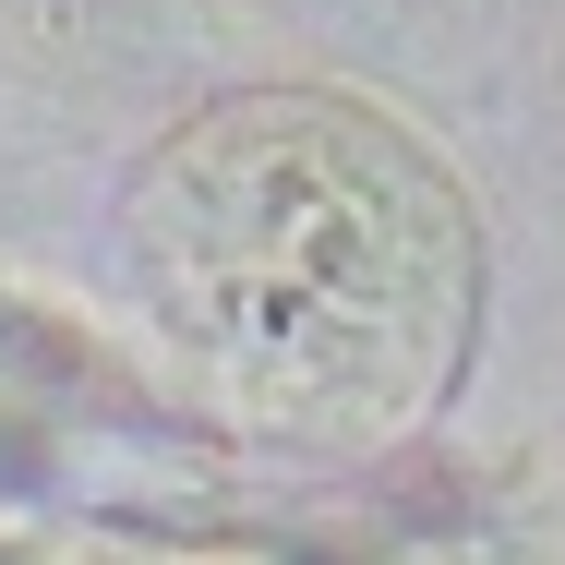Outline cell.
I'll return each instance as SVG.
<instances>
[{
    "label": "cell",
    "mask_w": 565,
    "mask_h": 565,
    "mask_svg": "<svg viewBox=\"0 0 565 565\" xmlns=\"http://www.w3.org/2000/svg\"><path fill=\"white\" fill-rule=\"evenodd\" d=\"M132 289L205 422L265 457H385L446 409L481 326V228L373 109L228 97L120 193Z\"/></svg>",
    "instance_id": "6da1fadb"
},
{
    "label": "cell",
    "mask_w": 565,
    "mask_h": 565,
    "mask_svg": "<svg viewBox=\"0 0 565 565\" xmlns=\"http://www.w3.org/2000/svg\"><path fill=\"white\" fill-rule=\"evenodd\" d=\"M97 422H120V385L85 361V338H61L49 313L0 301V481L61 469Z\"/></svg>",
    "instance_id": "7a4b0ae2"
}]
</instances>
